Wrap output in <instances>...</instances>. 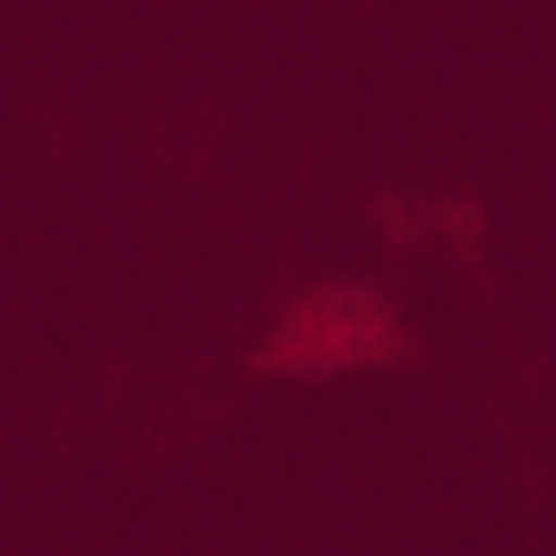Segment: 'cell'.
I'll return each instance as SVG.
<instances>
[{
  "label": "cell",
  "mask_w": 556,
  "mask_h": 556,
  "mask_svg": "<svg viewBox=\"0 0 556 556\" xmlns=\"http://www.w3.org/2000/svg\"><path fill=\"white\" fill-rule=\"evenodd\" d=\"M395 354H405V314L375 283H304L264 334L274 375H365V365H395Z\"/></svg>",
  "instance_id": "6da1fadb"
}]
</instances>
